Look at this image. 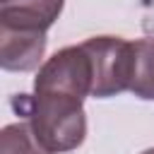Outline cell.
Returning <instances> with one entry per match:
<instances>
[{
  "label": "cell",
  "mask_w": 154,
  "mask_h": 154,
  "mask_svg": "<svg viewBox=\"0 0 154 154\" xmlns=\"http://www.w3.org/2000/svg\"><path fill=\"white\" fill-rule=\"evenodd\" d=\"M140 154H154V147H149V149H144V152H140Z\"/></svg>",
  "instance_id": "8"
},
{
  "label": "cell",
  "mask_w": 154,
  "mask_h": 154,
  "mask_svg": "<svg viewBox=\"0 0 154 154\" xmlns=\"http://www.w3.org/2000/svg\"><path fill=\"white\" fill-rule=\"evenodd\" d=\"M12 106L51 154L82 147L87 137V113L82 101L51 94H17Z\"/></svg>",
  "instance_id": "1"
},
{
  "label": "cell",
  "mask_w": 154,
  "mask_h": 154,
  "mask_svg": "<svg viewBox=\"0 0 154 154\" xmlns=\"http://www.w3.org/2000/svg\"><path fill=\"white\" fill-rule=\"evenodd\" d=\"M46 34L26 31V29H7L0 26V65L7 72H31L43 65L46 53Z\"/></svg>",
  "instance_id": "4"
},
{
  "label": "cell",
  "mask_w": 154,
  "mask_h": 154,
  "mask_svg": "<svg viewBox=\"0 0 154 154\" xmlns=\"http://www.w3.org/2000/svg\"><path fill=\"white\" fill-rule=\"evenodd\" d=\"M94 87V70L91 58L84 46H65L55 51L36 72L34 77V94H51V96H67L84 103L91 96Z\"/></svg>",
  "instance_id": "3"
},
{
  "label": "cell",
  "mask_w": 154,
  "mask_h": 154,
  "mask_svg": "<svg viewBox=\"0 0 154 154\" xmlns=\"http://www.w3.org/2000/svg\"><path fill=\"white\" fill-rule=\"evenodd\" d=\"M0 154H51L26 120L10 123L0 132Z\"/></svg>",
  "instance_id": "7"
},
{
  "label": "cell",
  "mask_w": 154,
  "mask_h": 154,
  "mask_svg": "<svg viewBox=\"0 0 154 154\" xmlns=\"http://www.w3.org/2000/svg\"><path fill=\"white\" fill-rule=\"evenodd\" d=\"M130 91L142 101H154V36L135 41V75Z\"/></svg>",
  "instance_id": "6"
},
{
  "label": "cell",
  "mask_w": 154,
  "mask_h": 154,
  "mask_svg": "<svg viewBox=\"0 0 154 154\" xmlns=\"http://www.w3.org/2000/svg\"><path fill=\"white\" fill-rule=\"evenodd\" d=\"M82 46L91 58L94 99H111L123 91H130L135 75V41L103 34L87 38Z\"/></svg>",
  "instance_id": "2"
},
{
  "label": "cell",
  "mask_w": 154,
  "mask_h": 154,
  "mask_svg": "<svg viewBox=\"0 0 154 154\" xmlns=\"http://www.w3.org/2000/svg\"><path fill=\"white\" fill-rule=\"evenodd\" d=\"M63 7L65 0H0V26L46 34L58 22Z\"/></svg>",
  "instance_id": "5"
}]
</instances>
